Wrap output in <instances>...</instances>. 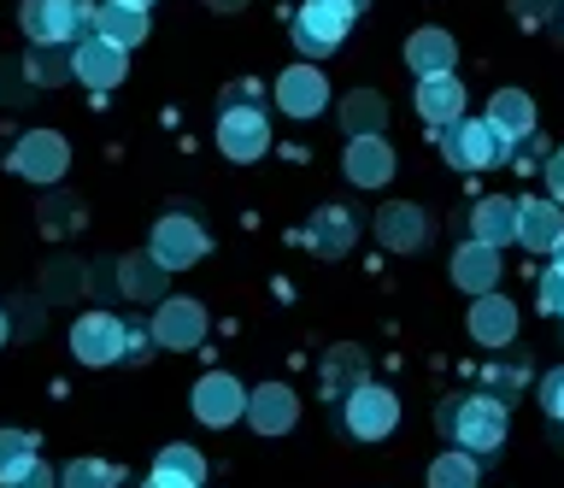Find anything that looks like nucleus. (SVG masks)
Listing matches in <instances>:
<instances>
[{"instance_id": "nucleus-1", "label": "nucleus", "mask_w": 564, "mask_h": 488, "mask_svg": "<svg viewBox=\"0 0 564 488\" xmlns=\"http://www.w3.org/2000/svg\"><path fill=\"white\" fill-rule=\"evenodd\" d=\"M441 430H447L470 459H488V453H500V442H506V400L500 394L447 400V406H441Z\"/></svg>"}, {"instance_id": "nucleus-2", "label": "nucleus", "mask_w": 564, "mask_h": 488, "mask_svg": "<svg viewBox=\"0 0 564 488\" xmlns=\"http://www.w3.org/2000/svg\"><path fill=\"white\" fill-rule=\"evenodd\" d=\"M24 36L35 47H65V42H83L88 24H95V7L88 0H24Z\"/></svg>"}, {"instance_id": "nucleus-3", "label": "nucleus", "mask_w": 564, "mask_h": 488, "mask_svg": "<svg viewBox=\"0 0 564 488\" xmlns=\"http://www.w3.org/2000/svg\"><path fill=\"white\" fill-rule=\"evenodd\" d=\"M441 153H447V165L453 171H494L506 160V142L494 135V124L488 118H453L447 130H441Z\"/></svg>"}, {"instance_id": "nucleus-4", "label": "nucleus", "mask_w": 564, "mask_h": 488, "mask_svg": "<svg viewBox=\"0 0 564 488\" xmlns=\"http://www.w3.org/2000/svg\"><path fill=\"white\" fill-rule=\"evenodd\" d=\"M352 30V12L341 7V0H306V7L294 12V47L300 54H335V47L347 42Z\"/></svg>"}, {"instance_id": "nucleus-5", "label": "nucleus", "mask_w": 564, "mask_h": 488, "mask_svg": "<svg viewBox=\"0 0 564 488\" xmlns=\"http://www.w3.org/2000/svg\"><path fill=\"white\" fill-rule=\"evenodd\" d=\"M218 148L229 153V160H259L264 148H271V124H264V112L259 107H236L229 100L224 118H218Z\"/></svg>"}, {"instance_id": "nucleus-6", "label": "nucleus", "mask_w": 564, "mask_h": 488, "mask_svg": "<svg viewBox=\"0 0 564 488\" xmlns=\"http://www.w3.org/2000/svg\"><path fill=\"white\" fill-rule=\"evenodd\" d=\"M70 354L83 365H118L123 359V324L112 312H83V318L70 324Z\"/></svg>"}, {"instance_id": "nucleus-7", "label": "nucleus", "mask_w": 564, "mask_h": 488, "mask_svg": "<svg viewBox=\"0 0 564 488\" xmlns=\"http://www.w3.org/2000/svg\"><path fill=\"white\" fill-rule=\"evenodd\" d=\"M400 424V400L377 389V382H359V389L347 394V430L359 435V442H377V435H388Z\"/></svg>"}, {"instance_id": "nucleus-8", "label": "nucleus", "mask_w": 564, "mask_h": 488, "mask_svg": "<svg viewBox=\"0 0 564 488\" xmlns=\"http://www.w3.org/2000/svg\"><path fill=\"white\" fill-rule=\"evenodd\" d=\"M65 165H70V148H65V135H53V130H30L24 142L12 148V171L30 177V183L65 177Z\"/></svg>"}, {"instance_id": "nucleus-9", "label": "nucleus", "mask_w": 564, "mask_h": 488, "mask_svg": "<svg viewBox=\"0 0 564 488\" xmlns=\"http://www.w3.org/2000/svg\"><path fill=\"white\" fill-rule=\"evenodd\" d=\"M200 253H206V230H200L194 218L171 213V218L153 224V259H159L165 271H183V265H194Z\"/></svg>"}, {"instance_id": "nucleus-10", "label": "nucleus", "mask_w": 564, "mask_h": 488, "mask_svg": "<svg viewBox=\"0 0 564 488\" xmlns=\"http://www.w3.org/2000/svg\"><path fill=\"white\" fill-rule=\"evenodd\" d=\"M247 412V389L229 371H206L200 382H194V417H200V424H236V417Z\"/></svg>"}, {"instance_id": "nucleus-11", "label": "nucleus", "mask_w": 564, "mask_h": 488, "mask_svg": "<svg viewBox=\"0 0 564 488\" xmlns=\"http://www.w3.org/2000/svg\"><path fill=\"white\" fill-rule=\"evenodd\" d=\"M70 77L88 83V89H112V83H123V47L100 42V36H83L77 54H70Z\"/></svg>"}, {"instance_id": "nucleus-12", "label": "nucleus", "mask_w": 564, "mask_h": 488, "mask_svg": "<svg viewBox=\"0 0 564 488\" xmlns=\"http://www.w3.org/2000/svg\"><path fill=\"white\" fill-rule=\"evenodd\" d=\"M276 100H282V112H289V118H317V112H324V100H329V83L317 77L312 65H294V72H282Z\"/></svg>"}, {"instance_id": "nucleus-13", "label": "nucleus", "mask_w": 564, "mask_h": 488, "mask_svg": "<svg viewBox=\"0 0 564 488\" xmlns=\"http://www.w3.org/2000/svg\"><path fill=\"white\" fill-rule=\"evenodd\" d=\"M300 417V400L282 389V382H264V389L247 394V424H253L259 435H282Z\"/></svg>"}, {"instance_id": "nucleus-14", "label": "nucleus", "mask_w": 564, "mask_h": 488, "mask_svg": "<svg viewBox=\"0 0 564 488\" xmlns=\"http://www.w3.org/2000/svg\"><path fill=\"white\" fill-rule=\"evenodd\" d=\"M88 36H100V42H112V47H130L148 36V12L141 7H123V0H106V7H95V24H88Z\"/></svg>"}, {"instance_id": "nucleus-15", "label": "nucleus", "mask_w": 564, "mask_h": 488, "mask_svg": "<svg viewBox=\"0 0 564 488\" xmlns=\"http://www.w3.org/2000/svg\"><path fill=\"white\" fill-rule=\"evenodd\" d=\"M417 112H423V124L447 130L453 118H465V83H458L453 72L447 77H423L417 83Z\"/></svg>"}, {"instance_id": "nucleus-16", "label": "nucleus", "mask_w": 564, "mask_h": 488, "mask_svg": "<svg viewBox=\"0 0 564 488\" xmlns=\"http://www.w3.org/2000/svg\"><path fill=\"white\" fill-rule=\"evenodd\" d=\"M347 177L359 188H377L394 177V148L382 142V135H352L347 142Z\"/></svg>"}, {"instance_id": "nucleus-17", "label": "nucleus", "mask_w": 564, "mask_h": 488, "mask_svg": "<svg viewBox=\"0 0 564 488\" xmlns=\"http://www.w3.org/2000/svg\"><path fill=\"white\" fill-rule=\"evenodd\" d=\"M564 236L558 200H518V241L535 253H553V241Z\"/></svg>"}, {"instance_id": "nucleus-18", "label": "nucleus", "mask_w": 564, "mask_h": 488, "mask_svg": "<svg viewBox=\"0 0 564 488\" xmlns=\"http://www.w3.org/2000/svg\"><path fill=\"white\" fill-rule=\"evenodd\" d=\"M453 283L470 289V294H494V283H500V248L465 241V248L453 253Z\"/></svg>"}, {"instance_id": "nucleus-19", "label": "nucleus", "mask_w": 564, "mask_h": 488, "mask_svg": "<svg viewBox=\"0 0 564 488\" xmlns=\"http://www.w3.org/2000/svg\"><path fill=\"white\" fill-rule=\"evenodd\" d=\"M200 336H206V312L194 306V301H165V306H159L153 341H165V347H194Z\"/></svg>"}, {"instance_id": "nucleus-20", "label": "nucleus", "mask_w": 564, "mask_h": 488, "mask_svg": "<svg viewBox=\"0 0 564 488\" xmlns=\"http://www.w3.org/2000/svg\"><path fill=\"white\" fill-rule=\"evenodd\" d=\"M470 336L488 341V347L511 341V336H518V306L500 301V294H482V301L470 306Z\"/></svg>"}, {"instance_id": "nucleus-21", "label": "nucleus", "mask_w": 564, "mask_h": 488, "mask_svg": "<svg viewBox=\"0 0 564 488\" xmlns=\"http://www.w3.org/2000/svg\"><path fill=\"white\" fill-rule=\"evenodd\" d=\"M488 124H494L500 142H523V135H535V107H529V95L500 89V95H494V107H488Z\"/></svg>"}, {"instance_id": "nucleus-22", "label": "nucleus", "mask_w": 564, "mask_h": 488, "mask_svg": "<svg viewBox=\"0 0 564 488\" xmlns=\"http://www.w3.org/2000/svg\"><path fill=\"white\" fill-rule=\"evenodd\" d=\"M405 65H412L417 77H447L453 72V36L447 30H417V36L405 42Z\"/></svg>"}, {"instance_id": "nucleus-23", "label": "nucleus", "mask_w": 564, "mask_h": 488, "mask_svg": "<svg viewBox=\"0 0 564 488\" xmlns=\"http://www.w3.org/2000/svg\"><path fill=\"white\" fill-rule=\"evenodd\" d=\"M476 241L482 248H500V241H518V200H506V195H488L482 206H476Z\"/></svg>"}, {"instance_id": "nucleus-24", "label": "nucleus", "mask_w": 564, "mask_h": 488, "mask_svg": "<svg viewBox=\"0 0 564 488\" xmlns=\"http://www.w3.org/2000/svg\"><path fill=\"white\" fill-rule=\"evenodd\" d=\"M377 236L388 241V248H423V241H430V224H423V213L417 206H388V213L377 218Z\"/></svg>"}, {"instance_id": "nucleus-25", "label": "nucleus", "mask_w": 564, "mask_h": 488, "mask_svg": "<svg viewBox=\"0 0 564 488\" xmlns=\"http://www.w3.org/2000/svg\"><path fill=\"white\" fill-rule=\"evenodd\" d=\"M153 477H165V482H183V488H206V459H200L194 447H183V442H176V447H165V453L153 459Z\"/></svg>"}, {"instance_id": "nucleus-26", "label": "nucleus", "mask_w": 564, "mask_h": 488, "mask_svg": "<svg viewBox=\"0 0 564 488\" xmlns=\"http://www.w3.org/2000/svg\"><path fill=\"white\" fill-rule=\"evenodd\" d=\"M382 118H388V107H382V95H347L341 100V124L352 130V135H370V130H382Z\"/></svg>"}, {"instance_id": "nucleus-27", "label": "nucleus", "mask_w": 564, "mask_h": 488, "mask_svg": "<svg viewBox=\"0 0 564 488\" xmlns=\"http://www.w3.org/2000/svg\"><path fill=\"white\" fill-rule=\"evenodd\" d=\"M347 241H352V218L341 213V206L317 213V224H312V248H317V253H341Z\"/></svg>"}, {"instance_id": "nucleus-28", "label": "nucleus", "mask_w": 564, "mask_h": 488, "mask_svg": "<svg viewBox=\"0 0 564 488\" xmlns=\"http://www.w3.org/2000/svg\"><path fill=\"white\" fill-rule=\"evenodd\" d=\"M359 371H365V359H359V347H335L329 354V365H324V389H335V394H352L359 389Z\"/></svg>"}, {"instance_id": "nucleus-29", "label": "nucleus", "mask_w": 564, "mask_h": 488, "mask_svg": "<svg viewBox=\"0 0 564 488\" xmlns=\"http://www.w3.org/2000/svg\"><path fill=\"white\" fill-rule=\"evenodd\" d=\"M30 459H35V435L30 430H0V482L18 477Z\"/></svg>"}, {"instance_id": "nucleus-30", "label": "nucleus", "mask_w": 564, "mask_h": 488, "mask_svg": "<svg viewBox=\"0 0 564 488\" xmlns=\"http://www.w3.org/2000/svg\"><path fill=\"white\" fill-rule=\"evenodd\" d=\"M430 488H476V459L470 453H447L430 465Z\"/></svg>"}, {"instance_id": "nucleus-31", "label": "nucleus", "mask_w": 564, "mask_h": 488, "mask_svg": "<svg viewBox=\"0 0 564 488\" xmlns=\"http://www.w3.org/2000/svg\"><path fill=\"white\" fill-rule=\"evenodd\" d=\"M159 283H165V265L148 253V259H123V289L130 294H159Z\"/></svg>"}, {"instance_id": "nucleus-32", "label": "nucleus", "mask_w": 564, "mask_h": 488, "mask_svg": "<svg viewBox=\"0 0 564 488\" xmlns=\"http://www.w3.org/2000/svg\"><path fill=\"white\" fill-rule=\"evenodd\" d=\"M65 488H118V470L106 459H77L65 470Z\"/></svg>"}, {"instance_id": "nucleus-33", "label": "nucleus", "mask_w": 564, "mask_h": 488, "mask_svg": "<svg viewBox=\"0 0 564 488\" xmlns=\"http://www.w3.org/2000/svg\"><path fill=\"white\" fill-rule=\"evenodd\" d=\"M541 312H553V318H564V271H558V265L541 276Z\"/></svg>"}, {"instance_id": "nucleus-34", "label": "nucleus", "mask_w": 564, "mask_h": 488, "mask_svg": "<svg viewBox=\"0 0 564 488\" xmlns=\"http://www.w3.org/2000/svg\"><path fill=\"white\" fill-rule=\"evenodd\" d=\"M541 406H546L553 424H564V371H553V377L541 382Z\"/></svg>"}, {"instance_id": "nucleus-35", "label": "nucleus", "mask_w": 564, "mask_h": 488, "mask_svg": "<svg viewBox=\"0 0 564 488\" xmlns=\"http://www.w3.org/2000/svg\"><path fill=\"white\" fill-rule=\"evenodd\" d=\"M0 488H53V470H47L42 459H30L24 470H18V477H7Z\"/></svg>"}, {"instance_id": "nucleus-36", "label": "nucleus", "mask_w": 564, "mask_h": 488, "mask_svg": "<svg viewBox=\"0 0 564 488\" xmlns=\"http://www.w3.org/2000/svg\"><path fill=\"white\" fill-rule=\"evenodd\" d=\"M148 354H153V336H141V329H123V359H135V365H141Z\"/></svg>"}, {"instance_id": "nucleus-37", "label": "nucleus", "mask_w": 564, "mask_h": 488, "mask_svg": "<svg viewBox=\"0 0 564 488\" xmlns=\"http://www.w3.org/2000/svg\"><path fill=\"white\" fill-rule=\"evenodd\" d=\"M546 188H553V200H564V148L546 160Z\"/></svg>"}, {"instance_id": "nucleus-38", "label": "nucleus", "mask_w": 564, "mask_h": 488, "mask_svg": "<svg viewBox=\"0 0 564 488\" xmlns=\"http://www.w3.org/2000/svg\"><path fill=\"white\" fill-rule=\"evenodd\" d=\"M511 12H523V19H541V0H511Z\"/></svg>"}, {"instance_id": "nucleus-39", "label": "nucleus", "mask_w": 564, "mask_h": 488, "mask_svg": "<svg viewBox=\"0 0 564 488\" xmlns=\"http://www.w3.org/2000/svg\"><path fill=\"white\" fill-rule=\"evenodd\" d=\"M341 7H347V12H352V19H359V12H365V7H370V0H341Z\"/></svg>"}, {"instance_id": "nucleus-40", "label": "nucleus", "mask_w": 564, "mask_h": 488, "mask_svg": "<svg viewBox=\"0 0 564 488\" xmlns=\"http://www.w3.org/2000/svg\"><path fill=\"white\" fill-rule=\"evenodd\" d=\"M553 265H558V271H564V236H558V241H553Z\"/></svg>"}, {"instance_id": "nucleus-41", "label": "nucleus", "mask_w": 564, "mask_h": 488, "mask_svg": "<svg viewBox=\"0 0 564 488\" xmlns=\"http://www.w3.org/2000/svg\"><path fill=\"white\" fill-rule=\"evenodd\" d=\"M206 7H218V12H229V7H241V0H206Z\"/></svg>"}, {"instance_id": "nucleus-42", "label": "nucleus", "mask_w": 564, "mask_h": 488, "mask_svg": "<svg viewBox=\"0 0 564 488\" xmlns=\"http://www.w3.org/2000/svg\"><path fill=\"white\" fill-rule=\"evenodd\" d=\"M148 488H183V482H165V477H148Z\"/></svg>"}, {"instance_id": "nucleus-43", "label": "nucleus", "mask_w": 564, "mask_h": 488, "mask_svg": "<svg viewBox=\"0 0 564 488\" xmlns=\"http://www.w3.org/2000/svg\"><path fill=\"white\" fill-rule=\"evenodd\" d=\"M123 7H141V12H148V7H153V0H123Z\"/></svg>"}, {"instance_id": "nucleus-44", "label": "nucleus", "mask_w": 564, "mask_h": 488, "mask_svg": "<svg viewBox=\"0 0 564 488\" xmlns=\"http://www.w3.org/2000/svg\"><path fill=\"white\" fill-rule=\"evenodd\" d=\"M0 341H7V318H0Z\"/></svg>"}]
</instances>
